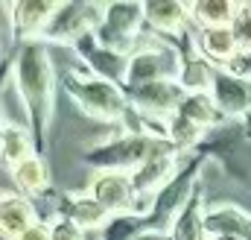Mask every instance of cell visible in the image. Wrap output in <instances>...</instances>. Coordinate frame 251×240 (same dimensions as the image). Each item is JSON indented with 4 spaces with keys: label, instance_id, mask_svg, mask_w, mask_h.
<instances>
[{
    "label": "cell",
    "instance_id": "obj_1",
    "mask_svg": "<svg viewBox=\"0 0 251 240\" xmlns=\"http://www.w3.org/2000/svg\"><path fill=\"white\" fill-rule=\"evenodd\" d=\"M15 82H18V94L26 103V115L32 120L35 132L44 135L50 118H53V64L44 50V44L38 41H24L15 59Z\"/></svg>",
    "mask_w": 251,
    "mask_h": 240
},
{
    "label": "cell",
    "instance_id": "obj_2",
    "mask_svg": "<svg viewBox=\"0 0 251 240\" xmlns=\"http://www.w3.org/2000/svg\"><path fill=\"white\" fill-rule=\"evenodd\" d=\"M176 152L173 141H161L152 135H126L117 138L105 147H97L88 152V164L102 167L105 173H126V170H137L152 158L170 155Z\"/></svg>",
    "mask_w": 251,
    "mask_h": 240
},
{
    "label": "cell",
    "instance_id": "obj_3",
    "mask_svg": "<svg viewBox=\"0 0 251 240\" xmlns=\"http://www.w3.org/2000/svg\"><path fill=\"white\" fill-rule=\"evenodd\" d=\"M64 91L79 103L82 112H88L91 118L105 120V123H114L126 115V94L108 79L102 76H76V73H67L64 76Z\"/></svg>",
    "mask_w": 251,
    "mask_h": 240
},
{
    "label": "cell",
    "instance_id": "obj_4",
    "mask_svg": "<svg viewBox=\"0 0 251 240\" xmlns=\"http://www.w3.org/2000/svg\"><path fill=\"white\" fill-rule=\"evenodd\" d=\"M184 73V59L173 50L164 47L158 41H146L143 47L128 53V88L137 85H149V82H164V79H181Z\"/></svg>",
    "mask_w": 251,
    "mask_h": 240
},
{
    "label": "cell",
    "instance_id": "obj_5",
    "mask_svg": "<svg viewBox=\"0 0 251 240\" xmlns=\"http://www.w3.org/2000/svg\"><path fill=\"white\" fill-rule=\"evenodd\" d=\"M140 21H143V3H111L105 6V18L97 30V41L105 50L126 56V50L137 38Z\"/></svg>",
    "mask_w": 251,
    "mask_h": 240
},
{
    "label": "cell",
    "instance_id": "obj_6",
    "mask_svg": "<svg viewBox=\"0 0 251 240\" xmlns=\"http://www.w3.org/2000/svg\"><path fill=\"white\" fill-rule=\"evenodd\" d=\"M128 100L137 112H146L152 118H176L187 100V91L181 82L176 79H164V82H149V85H137L128 88Z\"/></svg>",
    "mask_w": 251,
    "mask_h": 240
},
{
    "label": "cell",
    "instance_id": "obj_7",
    "mask_svg": "<svg viewBox=\"0 0 251 240\" xmlns=\"http://www.w3.org/2000/svg\"><path fill=\"white\" fill-rule=\"evenodd\" d=\"M91 196L105 205L111 214H123L131 217L137 211V196H134V184L128 173H100L91 181Z\"/></svg>",
    "mask_w": 251,
    "mask_h": 240
},
{
    "label": "cell",
    "instance_id": "obj_8",
    "mask_svg": "<svg viewBox=\"0 0 251 240\" xmlns=\"http://www.w3.org/2000/svg\"><path fill=\"white\" fill-rule=\"evenodd\" d=\"M173 181H176V152L152 158L131 173L134 196H143V199H158Z\"/></svg>",
    "mask_w": 251,
    "mask_h": 240
},
{
    "label": "cell",
    "instance_id": "obj_9",
    "mask_svg": "<svg viewBox=\"0 0 251 240\" xmlns=\"http://www.w3.org/2000/svg\"><path fill=\"white\" fill-rule=\"evenodd\" d=\"M213 100L219 106V112L225 115H243L251 109V82L240 73L231 70H216L213 76Z\"/></svg>",
    "mask_w": 251,
    "mask_h": 240
},
{
    "label": "cell",
    "instance_id": "obj_10",
    "mask_svg": "<svg viewBox=\"0 0 251 240\" xmlns=\"http://www.w3.org/2000/svg\"><path fill=\"white\" fill-rule=\"evenodd\" d=\"M64 3L53 0H24V3H12V15H15V27L18 35H35L44 27H50L56 21V15L62 12Z\"/></svg>",
    "mask_w": 251,
    "mask_h": 240
},
{
    "label": "cell",
    "instance_id": "obj_11",
    "mask_svg": "<svg viewBox=\"0 0 251 240\" xmlns=\"http://www.w3.org/2000/svg\"><path fill=\"white\" fill-rule=\"evenodd\" d=\"M32 226H35V208L24 196L3 193V202H0V229H3V238L21 240Z\"/></svg>",
    "mask_w": 251,
    "mask_h": 240
},
{
    "label": "cell",
    "instance_id": "obj_12",
    "mask_svg": "<svg viewBox=\"0 0 251 240\" xmlns=\"http://www.w3.org/2000/svg\"><path fill=\"white\" fill-rule=\"evenodd\" d=\"M204 226L210 235H219V238H243L251 240V217L243 214L240 208L234 205H219V208H210L204 214Z\"/></svg>",
    "mask_w": 251,
    "mask_h": 240
},
{
    "label": "cell",
    "instance_id": "obj_13",
    "mask_svg": "<svg viewBox=\"0 0 251 240\" xmlns=\"http://www.w3.org/2000/svg\"><path fill=\"white\" fill-rule=\"evenodd\" d=\"M143 18L161 32H178V30H184L187 18H193V15H190V6H184V3L164 0V3H143Z\"/></svg>",
    "mask_w": 251,
    "mask_h": 240
},
{
    "label": "cell",
    "instance_id": "obj_14",
    "mask_svg": "<svg viewBox=\"0 0 251 240\" xmlns=\"http://www.w3.org/2000/svg\"><path fill=\"white\" fill-rule=\"evenodd\" d=\"M67 220H73L79 229H105L111 223V211L100 205L91 193L88 196H73L67 202Z\"/></svg>",
    "mask_w": 251,
    "mask_h": 240
},
{
    "label": "cell",
    "instance_id": "obj_15",
    "mask_svg": "<svg viewBox=\"0 0 251 240\" xmlns=\"http://www.w3.org/2000/svg\"><path fill=\"white\" fill-rule=\"evenodd\" d=\"M199 47H201L204 56H210L216 61H234L240 56L231 27H207V30H201L199 32Z\"/></svg>",
    "mask_w": 251,
    "mask_h": 240
},
{
    "label": "cell",
    "instance_id": "obj_16",
    "mask_svg": "<svg viewBox=\"0 0 251 240\" xmlns=\"http://www.w3.org/2000/svg\"><path fill=\"white\" fill-rule=\"evenodd\" d=\"M237 12H240V3H231V0H199V3H190V15H193V21L201 24V30H207V27H231Z\"/></svg>",
    "mask_w": 251,
    "mask_h": 240
},
{
    "label": "cell",
    "instance_id": "obj_17",
    "mask_svg": "<svg viewBox=\"0 0 251 240\" xmlns=\"http://www.w3.org/2000/svg\"><path fill=\"white\" fill-rule=\"evenodd\" d=\"M0 144H3V161L9 167H18L21 161H26L32 155V144H29V135L21 123H12V120H3V129H0Z\"/></svg>",
    "mask_w": 251,
    "mask_h": 240
},
{
    "label": "cell",
    "instance_id": "obj_18",
    "mask_svg": "<svg viewBox=\"0 0 251 240\" xmlns=\"http://www.w3.org/2000/svg\"><path fill=\"white\" fill-rule=\"evenodd\" d=\"M204 235H207V226H204V214H201V199H199V193H193L187 208L173 223L170 238L173 240H204Z\"/></svg>",
    "mask_w": 251,
    "mask_h": 240
},
{
    "label": "cell",
    "instance_id": "obj_19",
    "mask_svg": "<svg viewBox=\"0 0 251 240\" xmlns=\"http://www.w3.org/2000/svg\"><path fill=\"white\" fill-rule=\"evenodd\" d=\"M12 176L18 181V187L26 190V193H41V190H47V184H50L47 161H41L38 155H29L26 161H21L18 167H12Z\"/></svg>",
    "mask_w": 251,
    "mask_h": 240
},
{
    "label": "cell",
    "instance_id": "obj_20",
    "mask_svg": "<svg viewBox=\"0 0 251 240\" xmlns=\"http://www.w3.org/2000/svg\"><path fill=\"white\" fill-rule=\"evenodd\" d=\"M213 76H216V70L207 64V59L193 56V59L184 61V73H181L178 82L190 94H207V85H213Z\"/></svg>",
    "mask_w": 251,
    "mask_h": 240
},
{
    "label": "cell",
    "instance_id": "obj_21",
    "mask_svg": "<svg viewBox=\"0 0 251 240\" xmlns=\"http://www.w3.org/2000/svg\"><path fill=\"white\" fill-rule=\"evenodd\" d=\"M216 112H219V106H216V100L210 94H187V100H184V106H181L178 115H184L193 123H199V126L207 129V126L216 123Z\"/></svg>",
    "mask_w": 251,
    "mask_h": 240
},
{
    "label": "cell",
    "instance_id": "obj_22",
    "mask_svg": "<svg viewBox=\"0 0 251 240\" xmlns=\"http://www.w3.org/2000/svg\"><path fill=\"white\" fill-rule=\"evenodd\" d=\"M204 132H207L204 126L193 123V120L184 118V115H176V118L170 120V141H173V147H178V150H190L193 144H199Z\"/></svg>",
    "mask_w": 251,
    "mask_h": 240
},
{
    "label": "cell",
    "instance_id": "obj_23",
    "mask_svg": "<svg viewBox=\"0 0 251 240\" xmlns=\"http://www.w3.org/2000/svg\"><path fill=\"white\" fill-rule=\"evenodd\" d=\"M231 30H234L240 56H251V3H240V12H237Z\"/></svg>",
    "mask_w": 251,
    "mask_h": 240
},
{
    "label": "cell",
    "instance_id": "obj_24",
    "mask_svg": "<svg viewBox=\"0 0 251 240\" xmlns=\"http://www.w3.org/2000/svg\"><path fill=\"white\" fill-rule=\"evenodd\" d=\"M53 240H85V238H82V229L73 220L62 217L59 223H53Z\"/></svg>",
    "mask_w": 251,
    "mask_h": 240
},
{
    "label": "cell",
    "instance_id": "obj_25",
    "mask_svg": "<svg viewBox=\"0 0 251 240\" xmlns=\"http://www.w3.org/2000/svg\"><path fill=\"white\" fill-rule=\"evenodd\" d=\"M21 240H53V226H44V223H35Z\"/></svg>",
    "mask_w": 251,
    "mask_h": 240
},
{
    "label": "cell",
    "instance_id": "obj_26",
    "mask_svg": "<svg viewBox=\"0 0 251 240\" xmlns=\"http://www.w3.org/2000/svg\"><path fill=\"white\" fill-rule=\"evenodd\" d=\"M134 240H173L167 232H158V229H149V232H140Z\"/></svg>",
    "mask_w": 251,
    "mask_h": 240
},
{
    "label": "cell",
    "instance_id": "obj_27",
    "mask_svg": "<svg viewBox=\"0 0 251 240\" xmlns=\"http://www.w3.org/2000/svg\"><path fill=\"white\" fill-rule=\"evenodd\" d=\"M216 240H243V238H216Z\"/></svg>",
    "mask_w": 251,
    "mask_h": 240
}]
</instances>
